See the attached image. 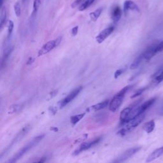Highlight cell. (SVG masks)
<instances>
[{
  "mask_svg": "<svg viewBox=\"0 0 163 163\" xmlns=\"http://www.w3.org/2000/svg\"><path fill=\"white\" fill-rule=\"evenodd\" d=\"M45 136V134H41V135L34 137V138L28 142L26 145H24L23 148L15 153L12 158L8 161V163H14L17 162L18 159H20L22 157L24 156L26 153H27L30 150L32 149L34 147L36 146L41 141L43 140Z\"/></svg>",
  "mask_w": 163,
  "mask_h": 163,
  "instance_id": "obj_1",
  "label": "cell"
},
{
  "mask_svg": "<svg viewBox=\"0 0 163 163\" xmlns=\"http://www.w3.org/2000/svg\"><path fill=\"white\" fill-rule=\"evenodd\" d=\"M132 86H127L124 87L120 91L113 97L109 103V109L112 112H117L122 104L126 94L131 89Z\"/></svg>",
  "mask_w": 163,
  "mask_h": 163,
  "instance_id": "obj_2",
  "label": "cell"
},
{
  "mask_svg": "<svg viewBox=\"0 0 163 163\" xmlns=\"http://www.w3.org/2000/svg\"><path fill=\"white\" fill-rule=\"evenodd\" d=\"M145 117V113H143V114L137 116L136 117H134V118L132 119V120H131L130 121L128 122L127 123L124 124V126L121 128V129L118 131L117 134H118V135L120 136H124L125 135H126L127 134L129 133L133 129H135L137 126H138L144 120Z\"/></svg>",
  "mask_w": 163,
  "mask_h": 163,
  "instance_id": "obj_3",
  "label": "cell"
},
{
  "mask_svg": "<svg viewBox=\"0 0 163 163\" xmlns=\"http://www.w3.org/2000/svg\"><path fill=\"white\" fill-rule=\"evenodd\" d=\"M61 40L62 37L59 36L55 40L49 41L48 42H47L45 44L43 45L42 47L40 49L38 53V56L40 57V56H42L43 55L48 54L49 52L52 51L53 49H54L56 47H58L59 45Z\"/></svg>",
  "mask_w": 163,
  "mask_h": 163,
  "instance_id": "obj_4",
  "label": "cell"
},
{
  "mask_svg": "<svg viewBox=\"0 0 163 163\" xmlns=\"http://www.w3.org/2000/svg\"><path fill=\"white\" fill-rule=\"evenodd\" d=\"M101 138H95L92 140L87 141V142L82 143L79 145V147H78L76 150H75V151L73 152V153H72V155L73 156L78 155V154H80L81 152L85 151L86 150H88L90 148V147L95 146V145H96V144H98L100 141H101Z\"/></svg>",
  "mask_w": 163,
  "mask_h": 163,
  "instance_id": "obj_5",
  "label": "cell"
},
{
  "mask_svg": "<svg viewBox=\"0 0 163 163\" xmlns=\"http://www.w3.org/2000/svg\"><path fill=\"white\" fill-rule=\"evenodd\" d=\"M82 89H83L82 87L79 86L78 87H77V88L72 90V91L69 94L68 96H66L64 99H62L60 101H59L58 104L59 107L61 108H63L66 105H67L68 103L71 102L75 98H76V97H77L78 95H79Z\"/></svg>",
  "mask_w": 163,
  "mask_h": 163,
  "instance_id": "obj_6",
  "label": "cell"
},
{
  "mask_svg": "<svg viewBox=\"0 0 163 163\" xmlns=\"http://www.w3.org/2000/svg\"><path fill=\"white\" fill-rule=\"evenodd\" d=\"M142 149L141 147H133V148H131L129 149H128L126 150L123 153L116 159L115 161H114V162H123L126 161L127 160L130 159L131 157L133 156L134 154L140 151V150Z\"/></svg>",
  "mask_w": 163,
  "mask_h": 163,
  "instance_id": "obj_7",
  "label": "cell"
},
{
  "mask_svg": "<svg viewBox=\"0 0 163 163\" xmlns=\"http://www.w3.org/2000/svg\"><path fill=\"white\" fill-rule=\"evenodd\" d=\"M115 27L114 26H110L106 29H103L101 32H100L98 36H96V42L98 43H101L110 35L114 31Z\"/></svg>",
  "mask_w": 163,
  "mask_h": 163,
  "instance_id": "obj_8",
  "label": "cell"
},
{
  "mask_svg": "<svg viewBox=\"0 0 163 163\" xmlns=\"http://www.w3.org/2000/svg\"><path fill=\"white\" fill-rule=\"evenodd\" d=\"M14 46L10 44H8L5 47L3 51V57L1 59V68H3L6 62L7 61V59H8L9 56H10L12 54V52L14 51Z\"/></svg>",
  "mask_w": 163,
  "mask_h": 163,
  "instance_id": "obj_9",
  "label": "cell"
},
{
  "mask_svg": "<svg viewBox=\"0 0 163 163\" xmlns=\"http://www.w3.org/2000/svg\"><path fill=\"white\" fill-rule=\"evenodd\" d=\"M29 129H30L29 125H27V126L24 127L23 129H22V130L20 131V132L17 134V136L15 137L14 140L12 141L11 145L7 149V150H8L9 149H11V147L13 146L15 143H17L18 142H19V141L27 134V133L28 132V131L29 130Z\"/></svg>",
  "mask_w": 163,
  "mask_h": 163,
  "instance_id": "obj_10",
  "label": "cell"
},
{
  "mask_svg": "<svg viewBox=\"0 0 163 163\" xmlns=\"http://www.w3.org/2000/svg\"><path fill=\"white\" fill-rule=\"evenodd\" d=\"M129 10L140 12V9L134 1H131V0H126L124 3L123 11L125 14H126Z\"/></svg>",
  "mask_w": 163,
  "mask_h": 163,
  "instance_id": "obj_11",
  "label": "cell"
},
{
  "mask_svg": "<svg viewBox=\"0 0 163 163\" xmlns=\"http://www.w3.org/2000/svg\"><path fill=\"white\" fill-rule=\"evenodd\" d=\"M156 45L157 44H153L151 46H150L146 51L143 52L144 61H149L153 57V56L156 55V52H155Z\"/></svg>",
  "mask_w": 163,
  "mask_h": 163,
  "instance_id": "obj_12",
  "label": "cell"
},
{
  "mask_svg": "<svg viewBox=\"0 0 163 163\" xmlns=\"http://www.w3.org/2000/svg\"><path fill=\"white\" fill-rule=\"evenodd\" d=\"M152 83L154 86L158 85L163 81V65L152 75Z\"/></svg>",
  "mask_w": 163,
  "mask_h": 163,
  "instance_id": "obj_13",
  "label": "cell"
},
{
  "mask_svg": "<svg viewBox=\"0 0 163 163\" xmlns=\"http://www.w3.org/2000/svg\"><path fill=\"white\" fill-rule=\"evenodd\" d=\"M163 155V147H160V148L155 150L154 151L152 152L147 158L146 162H149L154 161L155 159H158L159 157H161Z\"/></svg>",
  "mask_w": 163,
  "mask_h": 163,
  "instance_id": "obj_14",
  "label": "cell"
},
{
  "mask_svg": "<svg viewBox=\"0 0 163 163\" xmlns=\"http://www.w3.org/2000/svg\"><path fill=\"white\" fill-rule=\"evenodd\" d=\"M122 14V11L119 7H115L113 8L112 12V19L115 23H117L121 19Z\"/></svg>",
  "mask_w": 163,
  "mask_h": 163,
  "instance_id": "obj_15",
  "label": "cell"
},
{
  "mask_svg": "<svg viewBox=\"0 0 163 163\" xmlns=\"http://www.w3.org/2000/svg\"><path fill=\"white\" fill-rule=\"evenodd\" d=\"M109 103H110V101L108 99L105 100V101H103L102 102L97 103V104L94 105L92 106H90V109L94 112L99 111L100 110H102L103 108L107 107V106L108 105Z\"/></svg>",
  "mask_w": 163,
  "mask_h": 163,
  "instance_id": "obj_16",
  "label": "cell"
},
{
  "mask_svg": "<svg viewBox=\"0 0 163 163\" xmlns=\"http://www.w3.org/2000/svg\"><path fill=\"white\" fill-rule=\"evenodd\" d=\"M7 9H6V7H2L1 8V13H0V28L1 29H2L5 26L6 21H7Z\"/></svg>",
  "mask_w": 163,
  "mask_h": 163,
  "instance_id": "obj_17",
  "label": "cell"
},
{
  "mask_svg": "<svg viewBox=\"0 0 163 163\" xmlns=\"http://www.w3.org/2000/svg\"><path fill=\"white\" fill-rule=\"evenodd\" d=\"M143 61H144L143 54V53H142V54L138 56V57L134 59V61L133 62V63L130 66V69L131 70H135V69L138 68L139 66Z\"/></svg>",
  "mask_w": 163,
  "mask_h": 163,
  "instance_id": "obj_18",
  "label": "cell"
},
{
  "mask_svg": "<svg viewBox=\"0 0 163 163\" xmlns=\"http://www.w3.org/2000/svg\"><path fill=\"white\" fill-rule=\"evenodd\" d=\"M155 128V122L154 121L152 120L146 122L143 126V129L147 133H152Z\"/></svg>",
  "mask_w": 163,
  "mask_h": 163,
  "instance_id": "obj_19",
  "label": "cell"
},
{
  "mask_svg": "<svg viewBox=\"0 0 163 163\" xmlns=\"http://www.w3.org/2000/svg\"><path fill=\"white\" fill-rule=\"evenodd\" d=\"M102 12H103V8H99L98 9H96V10L91 12V13H90L89 17L90 18V20L93 22H96L98 19V18L99 17L100 15H101Z\"/></svg>",
  "mask_w": 163,
  "mask_h": 163,
  "instance_id": "obj_20",
  "label": "cell"
},
{
  "mask_svg": "<svg viewBox=\"0 0 163 163\" xmlns=\"http://www.w3.org/2000/svg\"><path fill=\"white\" fill-rule=\"evenodd\" d=\"M86 115V113H83V114L75 115L73 116H71L70 117V122L73 125L77 124L78 122H79L81 119H82L84 118V116Z\"/></svg>",
  "mask_w": 163,
  "mask_h": 163,
  "instance_id": "obj_21",
  "label": "cell"
},
{
  "mask_svg": "<svg viewBox=\"0 0 163 163\" xmlns=\"http://www.w3.org/2000/svg\"><path fill=\"white\" fill-rule=\"evenodd\" d=\"M22 106L20 105H12L10 107L8 108V114H12L14 113H17L21 110Z\"/></svg>",
  "mask_w": 163,
  "mask_h": 163,
  "instance_id": "obj_22",
  "label": "cell"
},
{
  "mask_svg": "<svg viewBox=\"0 0 163 163\" xmlns=\"http://www.w3.org/2000/svg\"><path fill=\"white\" fill-rule=\"evenodd\" d=\"M95 0H86V1L84 3L82 4L79 8H78V10L79 11H84L86 10L87 8H88L90 5H91L94 2H95Z\"/></svg>",
  "mask_w": 163,
  "mask_h": 163,
  "instance_id": "obj_23",
  "label": "cell"
},
{
  "mask_svg": "<svg viewBox=\"0 0 163 163\" xmlns=\"http://www.w3.org/2000/svg\"><path fill=\"white\" fill-rule=\"evenodd\" d=\"M40 5H41V0H33V14H32L33 15L37 13Z\"/></svg>",
  "mask_w": 163,
  "mask_h": 163,
  "instance_id": "obj_24",
  "label": "cell"
},
{
  "mask_svg": "<svg viewBox=\"0 0 163 163\" xmlns=\"http://www.w3.org/2000/svg\"><path fill=\"white\" fill-rule=\"evenodd\" d=\"M14 22L12 21V20L8 21V35H7V40H8L10 38V36L12 35V31H13V29H14Z\"/></svg>",
  "mask_w": 163,
  "mask_h": 163,
  "instance_id": "obj_25",
  "label": "cell"
},
{
  "mask_svg": "<svg viewBox=\"0 0 163 163\" xmlns=\"http://www.w3.org/2000/svg\"><path fill=\"white\" fill-rule=\"evenodd\" d=\"M14 12L17 17H19L21 15V7L20 3L17 1L14 5Z\"/></svg>",
  "mask_w": 163,
  "mask_h": 163,
  "instance_id": "obj_26",
  "label": "cell"
},
{
  "mask_svg": "<svg viewBox=\"0 0 163 163\" xmlns=\"http://www.w3.org/2000/svg\"><path fill=\"white\" fill-rule=\"evenodd\" d=\"M147 87H143V88H141L138 90H137L136 91L134 92V95L131 96V98H136V97L140 96L144 91H145V90L147 89Z\"/></svg>",
  "mask_w": 163,
  "mask_h": 163,
  "instance_id": "obj_27",
  "label": "cell"
},
{
  "mask_svg": "<svg viewBox=\"0 0 163 163\" xmlns=\"http://www.w3.org/2000/svg\"><path fill=\"white\" fill-rule=\"evenodd\" d=\"M163 51V41L161 43H159V44H157L155 47V52L156 54H158L159 52H161Z\"/></svg>",
  "mask_w": 163,
  "mask_h": 163,
  "instance_id": "obj_28",
  "label": "cell"
},
{
  "mask_svg": "<svg viewBox=\"0 0 163 163\" xmlns=\"http://www.w3.org/2000/svg\"><path fill=\"white\" fill-rule=\"evenodd\" d=\"M58 93V89H56V90H53V91L51 92L49 94V95L47 96V100H50V99H51L52 98H54V97L57 95V94Z\"/></svg>",
  "mask_w": 163,
  "mask_h": 163,
  "instance_id": "obj_29",
  "label": "cell"
},
{
  "mask_svg": "<svg viewBox=\"0 0 163 163\" xmlns=\"http://www.w3.org/2000/svg\"><path fill=\"white\" fill-rule=\"evenodd\" d=\"M126 71V69L123 68V69H119V70H117L114 73V78H117L120 75H121L122 73H124V72Z\"/></svg>",
  "mask_w": 163,
  "mask_h": 163,
  "instance_id": "obj_30",
  "label": "cell"
},
{
  "mask_svg": "<svg viewBox=\"0 0 163 163\" xmlns=\"http://www.w3.org/2000/svg\"><path fill=\"white\" fill-rule=\"evenodd\" d=\"M87 136H88V134H83V135L81 137L78 138L77 140H75V143H81L82 142H83V141L86 140L87 138Z\"/></svg>",
  "mask_w": 163,
  "mask_h": 163,
  "instance_id": "obj_31",
  "label": "cell"
},
{
  "mask_svg": "<svg viewBox=\"0 0 163 163\" xmlns=\"http://www.w3.org/2000/svg\"><path fill=\"white\" fill-rule=\"evenodd\" d=\"M49 112L51 113L52 115H55L56 114V113H57L58 108H56L55 106H50L49 108Z\"/></svg>",
  "mask_w": 163,
  "mask_h": 163,
  "instance_id": "obj_32",
  "label": "cell"
},
{
  "mask_svg": "<svg viewBox=\"0 0 163 163\" xmlns=\"http://www.w3.org/2000/svg\"><path fill=\"white\" fill-rule=\"evenodd\" d=\"M83 0H75L73 3H72V4L71 5V8H75L77 7L78 5H80L82 2Z\"/></svg>",
  "mask_w": 163,
  "mask_h": 163,
  "instance_id": "obj_33",
  "label": "cell"
},
{
  "mask_svg": "<svg viewBox=\"0 0 163 163\" xmlns=\"http://www.w3.org/2000/svg\"><path fill=\"white\" fill-rule=\"evenodd\" d=\"M78 26H75L74 27L72 28V29H71V34L73 36H76L78 33Z\"/></svg>",
  "mask_w": 163,
  "mask_h": 163,
  "instance_id": "obj_34",
  "label": "cell"
},
{
  "mask_svg": "<svg viewBox=\"0 0 163 163\" xmlns=\"http://www.w3.org/2000/svg\"><path fill=\"white\" fill-rule=\"evenodd\" d=\"M34 59L33 58H29V59H28V61L27 62V65H31V64L34 62Z\"/></svg>",
  "mask_w": 163,
  "mask_h": 163,
  "instance_id": "obj_35",
  "label": "cell"
},
{
  "mask_svg": "<svg viewBox=\"0 0 163 163\" xmlns=\"http://www.w3.org/2000/svg\"><path fill=\"white\" fill-rule=\"evenodd\" d=\"M50 130L52 131H54V132H58V131H59V129L57 127H51V128H50Z\"/></svg>",
  "mask_w": 163,
  "mask_h": 163,
  "instance_id": "obj_36",
  "label": "cell"
},
{
  "mask_svg": "<svg viewBox=\"0 0 163 163\" xmlns=\"http://www.w3.org/2000/svg\"><path fill=\"white\" fill-rule=\"evenodd\" d=\"M3 1H4V0H0V7H1V8L3 7Z\"/></svg>",
  "mask_w": 163,
  "mask_h": 163,
  "instance_id": "obj_37",
  "label": "cell"
}]
</instances>
